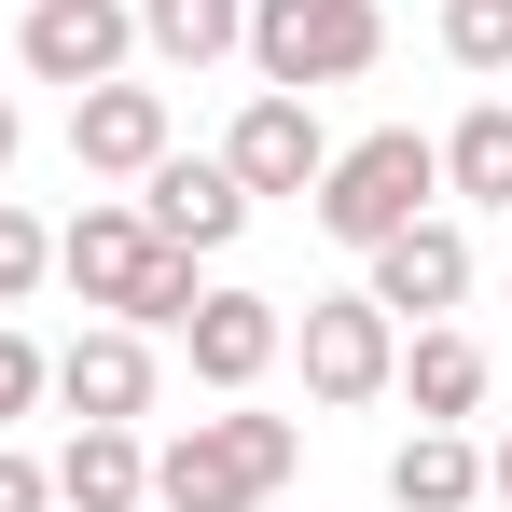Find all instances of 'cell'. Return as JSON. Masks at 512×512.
<instances>
[{
  "instance_id": "cell-16",
  "label": "cell",
  "mask_w": 512,
  "mask_h": 512,
  "mask_svg": "<svg viewBox=\"0 0 512 512\" xmlns=\"http://www.w3.org/2000/svg\"><path fill=\"white\" fill-rule=\"evenodd\" d=\"M443 208H512V97H471L443 125Z\"/></svg>"
},
{
  "instance_id": "cell-6",
  "label": "cell",
  "mask_w": 512,
  "mask_h": 512,
  "mask_svg": "<svg viewBox=\"0 0 512 512\" xmlns=\"http://www.w3.org/2000/svg\"><path fill=\"white\" fill-rule=\"evenodd\" d=\"M14 70L28 84H111V70H139V0H28L14 14Z\"/></svg>"
},
{
  "instance_id": "cell-7",
  "label": "cell",
  "mask_w": 512,
  "mask_h": 512,
  "mask_svg": "<svg viewBox=\"0 0 512 512\" xmlns=\"http://www.w3.org/2000/svg\"><path fill=\"white\" fill-rule=\"evenodd\" d=\"M180 360H194V388H222V402H250L263 374L291 360V305L277 291H194V319H180Z\"/></svg>"
},
{
  "instance_id": "cell-22",
  "label": "cell",
  "mask_w": 512,
  "mask_h": 512,
  "mask_svg": "<svg viewBox=\"0 0 512 512\" xmlns=\"http://www.w3.org/2000/svg\"><path fill=\"white\" fill-rule=\"evenodd\" d=\"M485 499L512 512V429H499V443H485Z\"/></svg>"
},
{
  "instance_id": "cell-20",
  "label": "cell",
  "mask_w": 512,
  "mask_h": 512,
  "mask_svg": "<svg viewBox=\"0 0 512 512\" xmlns=\"http://www.w3.org/2000/svg\"><path fill=\"white\" fill-rule=\"evenodd\" d=\"M42 402H56V346H28L14 319H0V429H28Z\"/></svg>"
},
{
  "instance_id": "cell-11",
  "label": "cell",
  "mask_w": 512,
  "mask_h": 512,
  "mask_svg": "<svg viewBox=\"0 0 512 512\" xmlns=\"http://www.w3.org/2000/svg\"><path fill=\"white\" fill-rule=\"evenodd\" d=\"M153 153H180V111H167V84L111 70V84H84V97H70V167H84V180H139Z\"/></svg>"
},
{
  "instance_id": "cell-14",
  "label": "cell",
  "mask_w": 512,
  "mask_h": 512,
  "mask_svg": "<svg viewBox=\"0 0 512 512\" xmlns=\"http://www.w3.org/2000/svg\"><path fill=\"white\" fill-rule=\"evenodd\" d=\"M388 388H402L429 429H471V416H485V333H457V319H416Z\"/></svg>"
},
{
  "instance_id": "cell-18",
  "label": "cell",
  "mask_w": 512,
  "mask_h": 512,
  "mask_svg": "<svg viewBox=\"0 0 512 512\" xmlns=\"http://www.w3.org/2000/svg\"><path fill=\"white\" fill-rule=\"evenodd\" d=\"M443 56H457L471 84H499L512 70V0H443Z\"/></svg>"
},
{
  "instance_id": "cell-21",
  "label": "cell",
  "mask_w": 512,
  "mask_h": 512,
  "mask_svg": "<svg viewBox=\"0 0 512 512\" xmlns=\"http://www.w3.org/2000/svg\"><path fill=\"white\" fill-rule=\"evenodd\" d=\"M0 512H56V471H42L14 429H0Z\"/></svg>"
},
{
  "instance_id": "cell-19",
  "label": "cell",
  "mask_w": 512,
  "mask_h": 512,
  "mask_svg": "<svg viewBox=\"0 0 512 512\" xmlns=\"http://www.w3.org/2000/svg\"><path fill=\"white\" fill-rule=\"evenodd\" d=\"M42 277H56V222L42 208H0V305H28Z\"/></svg>"
},
{
  "instance_id": "cell-5",
  "label": "cell",
  "mask_w": 512,
  "mask_h": 512,
  "mask_svg": "<svg viewBox=\"0 0 512 512\" xmlns=\"http://www.w3.org/2000/svg\"><path fill=\"white\" fill-rule=\"evenodd\" d=\"M125 194H139V222H153L167 250H194V263H222V250L263 222V208H250V180L222 167V153H153Z\"/></svg>"
},
{
  "instance_id": "cell-8",
  "label": "cell",
  "mask_w": 512,
  "mask_h": 512,
  "mask_svg": "<svg viewBox=\"0 0 512 512\" xmlns=\"http://www.w3.org/2000/svg\"><path fill=\"white\" fill-rule=\"evenodd\" d=\"M153 263H167V236L139 222V194H84V208L56 222V291H84L97 319H125Z\"/></svg>"
},
{
  "instance_id": "cell-23",
  "label": "cell",
  "mask_w": 512,
  "mask_h": 512,
  "mask_svg": "<svg viewBox=\"0 0 512 512\" xmlns=\"http://www.w3.org/2000/svg\"><path fill=\"white\" fill-rule=\"evenodd\" d=\"M14 153H28V111H14V97H0V167H14Z\"/></svg>"
},
{
  "instance_id": "cell-3",
  "label": "cell",
  "mask_w": 512,
  "mask_h": 512,
  "mask_svg": "<svg viewBox=\"0 0 512 512\" xmlns=\"http://www.w3.org/2000/svg\"><path fill=\"white\" fill-rule=\"evenodd\" d=\"M250 56L277 97H319V84H360L388 56V0H250Z\"/></svg>"
},
{
  "instance_id": "cell-15",
  "label": "cell",
  "mask_w": 512,
  "mask_h": 512,
  "mask_svg": "<svg viewBox=\"0 0 512 512\" xmlns=\"http://www.w3.org/2000/svg\"><path fill=\"white\" fill-rule=\"evenodd\" d=\"M388 512H485V443L416 416L402 443H388Z\"/></svg>"
},
{
  "instance_id": "cell-9",
  "label": "cell",
  "mask_w": 512,
  "mask_h": 512,
  "mask_svg": "<svg viewBox=\"0 0 512 512\" xmlns=\"http://www.w3.org/2000/svg\"><path fill=\"white\" fill-rule=\"evenodd\" d=\"M360 291H374L402 333L443 319V305H471V222H457V208H416L402 236H374V250H360Z\"/></svg>"
},
{
  "instance_id": "cell-4",
  "label": "cell",
  "mask_w": 512,
  "mask_h": 512,
  "mask_svg": "<svg viewBox=\"0 0 512 512\" xmlns=\"http://www.w3.org/2000/svg\"><path fill=\"white\" fill-rule=\"evenodd\" d=\"M291 360H305V402L360 416V402H388V374H402V319H388L374 291H319V305L291 319Z\"/></svg>"
},
{
  "instance_id": "cell-12",
  "label": "cell",
  "mask_w": 512,
  "mask_h": 512,
  "mask_svg": "<svg viewBox=\"0 0 512 512\" xmlns=\"http://www.w3.org/2000/svg\"><path fill=\"white\" fill-rule=\"evenodd\" d=\"M153 333L139 319H84V333L56 346V416H111V429H139L153 416Z\"/></svg>"
},
{
  "instance_id": "cell-17",
  "label": "cell",
  "mask_w": 512,
  "mask_h": 512,
  "mask_svg": "<svg viewBox=\"0 0 512 512\" xmlns=\"http://www.w3.org/2000/svg\"><path fill=\"white\" fill-rule=\"evenodd\" d=\"M250 42V0H139V56L153 70H222Z\"/></svg>"
},
{
  "instance_id": "cell-10",
  "label": "cell",
  "mask_w": 512,
  "mask_h": 512,
  "mask_svg": "<svg viewBox=\"0 0 512 512\" xmlns=\"http://www.w3.org/2000/svg\"><path fill=\"white\" fill-rule=\"evenodd\" d=\"M222 167L250 180V208H305L319 194V167H333V125H319V97H277V84H250V111L222 125Z\"/></svg>"
},
{
  "instance_id": "cell-13",
  "label": "cell",
  "mask_w": 512,
  "mask_h": 512,
  "mask_svg": "<svg viewBox=\"0 0 512 512\" xmlns=\"http://www.w3.org/2000/svg\"><path fill=\"white\" fill-rule=\"evenodd\" d=\"M42 471H56V512H153V443L111 416H70V443Z\"/></svg>"
},
{
  "instance_id": "cell-2",
  "label": "cell",
  "mask_w": 512,
  "mask_h": 512,
  "mask_svg": "<svg viewBox=\"0 0 512 512\" xmlns=\"http://www.w3.org/2000/svg\"><path fill=\"white\" fill-rule=\"evenodd\" d=\"M416 208H443V139H416V125L333 139V167H319V194H305V222H319L333 250H374V236H402Z\"/></svg>"
},
{
  "instance_id": "cell-1",
  "label": "cell",
  "mask_w": 512,
  "mask_h": 512,
  "mask_svg": "<svg viewBox=\"0 0 512 512\" xmlns=\"http://www.w3.org/2000/svg\"><path fill=\"white\" fill-rule=\"evenodd\" d=\"M291 471H305L291 416H194L153 443V512H263Z\"/></svg>"
}]
</instances>
